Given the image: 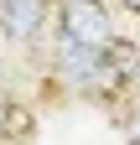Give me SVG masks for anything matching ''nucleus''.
<instances>
[{"label": "nucleus", "mask_w": 140, "mask_h": 145, "mask_svg": "<svg viewBox=\"0 0 140 145\" xmlns=\"http://www.w3.org/2000/svg\"><path fill=\"white\" fill-rule=\"evenodd\" d=\"M57 31L83 47H119L125 16L114 0H57Z\"/></svg>", "instance_id": "f257e3e1"}, {"label": "nucleus", "mask_w": 140, "mask_h": 145, "mask_svg": "<svg viewBox=\"0 0 140 145\" xmlns=\"http://www.w3.org/2000/svg\"><path fill=\"white\" fill-rule=\"evenodd\" d=\"M52 21V0H0V42L31 47Z\"/></svg>", "instance_id": "f03ea898"}, {"label": "nucleus", "mask_w": 140, "mask_h": 145, "mask_svg": "<svg viewBox=\"0 0 140 145\" xmlns=\"http://www.w3.org/2000/svg\"><path fill=\"white\" fill-rule=\"evenodd\" d=\"M119 130H125V140H130V145H140V99H130L125 119H119Z\"/></svg>", "instance_id": "7ed1b4c3"}, {"label": "nucleus", "mask_w": 140, "mask_h": 145, "mask_svg": "<svg viewBox=\"0 0 140 145\" xmlns=\"http://www.w3.org/2000/svg\"><path fill=\"white\" fill-rule=\"evenodd\" d=\"M21 119H26V114L10 104V93H0V140H5V135H10V124H21Z\"/></svg>", "instance_id": "20e7f679"}, {"label": "nucleus", "mask_w": 140, "mask_h": 145, "mask_svg": "<svg viewBox=\"0 0 140 145\" xmlns=\"http://www.w3.org/2000/svg\"><path fill=\"white\" fill-rule=\"evenodd\" d=\"M114 5L125 10V16H135V21H140V0H114Z\"/></svg>", "instance_id": "39448f33"}]
</instances>
